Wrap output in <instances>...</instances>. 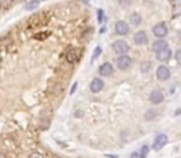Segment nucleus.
I'll use <instances>...</instances> for the list:
<instances>
[{"label":"nucleus","instance_id":"nucleus-1","mask_svg":"<svg viewBox=\"0 0 181 158\" xmlns=\"http://www.w3.org/2000/svg\"><path fill=\"white\" fill-rule=\"evenodd\" d=\"M112 48H113V51L115 52V53L119 55V56H125V55L128 53V51L130 49L129 46H128V43H127L124 40H118V41H115L114 43L112 45Z\"/></svg>","mask_w":181,"mask_h":158},{"label":"nucleus","instance_id":"nucleus-2","mask_svg":"<svg viewBox=\"0 0 181 158\" xmlns=\"http://www.w3.org/2000/svg\"><path fill=\"white\" fill-rule=\"evenodd\" d=\"M167 141H169V139H167V136L165 133L158 135L155 137V140H154V143H153V150L154 151H160L167 143Z\"/></svg>","mask_w":181,"mask_h":158},{"label":"nucleus","instance_id":"nucleus-3","mask_svg":"<svg viewBox=\"0 0 181 158\" xmlns=\"http://www.w3.org/2000/svg\"><path fill=\"white\" fill-rule=\"evenodd\" d=\"M115 64L119 69L122 70H125L130 67V64H132V58H130L129 56H119L117 59H115Z\"/></svg>","mask_w":181,"mask_h":158},{"label":"nucleus","instance_id":"nucleus-4","mask_svg":"<svg viewBox=\"0 0 181 158\" xmlns=\"http://www.w3.org/2000/svg\"><path fill=\"white\" fill-rule=\"evenodd\" d=\"M171 73H170V69L166 66H159L156 68V78L161 82H165L170 78Z\"/></svg>","mask_w":181,"mask_h":158},{"label":"nucleus","instance_id":"nucleus-5","mask_svg":"<svg viewBox=\"0 0 181 158\" xmlns=\"http://www.w3.org/2000/svg\"><path fill=\"white\" fill-rule=\"evenodd\" d=\"M164 93L160 90V89H154L152 93H150V97H149V100L152 101L154 105H158V104H161L164 101Z\"/></svg>","mask_w":181,"mask_h":158},{"label":"nucleus","instance_id":"nucleus-6","mask_svg":"<svg viewBox=\"0 0 181 158\" xmlns=\"http://www.w3.org/2000/svg\"><path fill=\"white\" fill-rule=\"evenodd\" d=\"M153 34L158 37V38H163L167 35V27L164 22H159L153 27Z\"/></svg>","mask_w":181,"mask_h":158},{"label":"nucleus","instance_id":"nucleus-7","mask_svg":"<svg viewBox=\"0 0 181 158\" xmlns=\"http://www.w3.org/2000/svg\"><path fill=\"white\" fill-rule=\"evenodd\" d=\"M115 32L120 36H124L129 32V25L125 22V21H117L115 26H114Z\"/></svg>","mask_w":181,"mask_h":158},{"label":"nucleus","instance_id":"nucleus-8","mask_svg":"<svg viewBox=\"0 0 181 158\" xmlns=\"http://www.w3.org/2000/svg\"><path fill=\"white\" fill-rule=\"evenodd\" d=\"M135 45H139V46H143L145 43H148V35L145 31H138V32L134 35L133 37Z\"/></svg>","mask_w":181,"mask_h":158},{"label":"nucleus","instance_id":"nucleus-9","mask_svg":"<svg viewBox=\"0 0 181 158\" xmlns=\"http://www.w3.org/2000/svg\"><path fill=\"white\" fill-rule=\"evenodd\" d=\"M89 88H91V91L94 93V94H96V93H99L100 90L104 88V82L100 79V78H94L92 82H91Z\"/></svg>","mask_w":181,"mask_h":158},{"label":"nucleus","instance_id":"nucleus-10","mask_svg":"<svg viewBox=\"0 0 181 158\" xmlns=\"http://www.w3.org/2000/svg\"><path fill=\"white\" fill-rule=\"evenodd\" d=\"M98 73L102 77H108L110 74H113V66L110 64L109 62H106V63H103V64L99 67Z\"/></svg>","mask_w":181,"mask_h":158},{"label":"nucleus","instance_id":"nucleus-11","mask_svg":"<svg viewBox=\"0 0 181 158\" xmlns=\"http://www.w3.org/2000/svg\"><path fill=\"white\" fill-rule=\"evenodd\" d=\"M170 58H171V49H170L169 47L156 53V59H158V61L166 62V61H169Z\"/></svg>","mask_w":181,"mask_h":158},{"label":"nucleus","instance_id":"nucleus-12","mask_svg":"<svg viewBox=\"0 0 181 158\" xmlns=\"http://www.w3.org/2000/svg\"><path fill=\"white\" fill-rule=\"evenodd\" d=\"M66 59L68 62H71V63H75L79 59V53H78V51L75 49V48H71V49H68V52L66 53Z\"/></svg>","mask_w":181,"mask_h":158},{"label":"nucleus","instance_id":"nucleus-13","mask_svg":"<svg viewBox=\"0 0 181 158\" xmlns=\"http://www.w3.org/2000/svg\"><path fill=\"white\" fill-rule=\"evenodd\" d=\"M165 48H167V42L165 40H156L153 43V49L155 51V53H158V52L163 51Z\"/></svg>","mask_w":181,"mask_h":158},{"label":"nucleus","instance_id":"nucleus-14","mask_svg":"<svg viewBox=\"0 0 181 158\" xmlns=\"http://www.w3.org/2000/svg\"><path fill=\"white\" fill-rule=\"evenodd\" d=\"M129 21H130V25L132 26H139L140 22H142V16L138 13H133L129 17Z\"/></svg>","mask_w":181,"mask_h":158},{"label":"nucleus","instance_id":"nucleus-15","mask_svg":"<svg viewBox=\"0 0 181 158\" xmlns=\"http://www.w3.org/2000/svg\"><path fill=\"white\" fill-rule=\"evenodd\" d=\"M38 5H40V1H37V0H35V1H29V3L25 4V9L26 10H34Z\"/></svg>","mask_w":181,"mask_h":158},{"label":"nucleus","instance_id":"nucleus-16","mask_svg":"<svg viewBox=\"0 0 181 158\" xmlns=\"http://www.w3.org/2000/svg\"><path fill=\"white\" fill-rule=\"evenodd\" d=\"M149 147L148 146H143L142 148H140V153H139V157L140 158H146V156H148V153H149Z\"/></svg>","mask_w":181,"mask_h":158},{"label":"nucleus","instance_id":"nucleus-17","mask_svg":"<svg viewBox=\"0 0 181 158\" xmlns=\"http://www.w3.org/2000/svg\"><path fill=\"white\" fill-rule=\"evenodd\" d=\"M140 68H142L143 73H146V72H149L150 68H152V63L150 62H143L142 64H140Z\"/></svg>","mask_w":181,"mask_h":158},{"label":"nucleus","instance_id":"nucleus-18","mask_svg":"<svg viewBox=\"0 0 181 158\" xmlns=\"http://www.w3.org/2000/svg\"><path fill=\"white\" fill-rule=\"evenodd\" d=\"M100 53H102V48H100L99 46H97L94 48V52H93V56H92V59H96L98 56H100Z\"/></svg>","mask_w":181,"mask_h":158},{"label":"nucleus","instance_id":"nucleus-19","mask_svg":"<svg viewBox=\"0 0 181 158\" xmlns=\"http://www.w3.org/2000/svg\"><path fill=\"white\" fill-rule=\"evenodd\" d=\"M97 14H98V21H99V24L103 22V21H104V11H103L102 9H99Z\"/></svg>","mask_w":181,"mask_h":158},{"label":"nucleus","instance_id":"nucleus-20","mask_svg":"<svg viewBox=\"0 0 181 158\" xmlns=\"http://www.w3.org/2000/svg\"><path fill=\"white\" fill-rule=\"evenodd\" d=\"M175 59H176V62L179 63V64L181 66V48L176 51V53H175Z\"/></svg>","mask_w":181,"mask_h":158},{"label":"nucleus","instance_id":"nucleus-21","mask_svg":"<svg viewBox=\"0 0 181 158\" xmlns=\"http://www.w3.org/2000/svg\"><path fill=\"white\" fill-rule=\"evenodd\" d=\"M29 158H45L41 153H40V152H32L31 154H30L29 156Z\"/></svg>","mask_w":181,"mask_h":158},{"label":"nucleus","instance_id":"nucleus-22","mask_svg":"<svg viewBox=\"0 0 181 158\" xmlns=\"http://www.w3.org/2000/svg\"><path fill=\"white\" fill-rule=\"evenodd\" d=\"M76 88H77V82H75L73 83V85H72V89H71V91H69V94H71V95H72V94L76 91Z\"/></svg>","mask_w":181,"mask_h":158},{"label":"nucleus","instance_id":"nucleus-23","mask_svg":"<svg viewBox=\"0 0 181 158\" xmlns=\"http://www.w3.org/2000/svg\"><path fill=\"white\" fill-rule=\"evenodd\" d=\"M139 157V154L137 153V152H134V153H132V156H130V158H138Z\"/></svg>","mask_w":181,"mask_h":158},{"label":"nucleus","instance_id":"nucleus-24","mask_svg":"<svg viewBox=\"0 0 181 158\" xmlns=\"http://www.w3.org/2000/svg\"><path fill=\"white\" fill-rule=\"evenodd\" d=\"M0 158H8V156L4 154V153H0Z\"/></svg>","mask_w":181,"mask_h":158},{"label":"nucleus","instance_id":"nucleus-25","mask_svg":"<svg viewBox=\"0 0 181 158\" xmlns=\"http://www.w3.org/2000/svg\"><path fill=\"white\" fill-rule=\"evenodd\" d=\"M104 31H106V27H102V28H100V31H99V32H100V34H103Z\"/></svg>","mask_w":181,"mask_h":158},{"label":"nucleus","instance_id":"nucleus-26","mask_svg":"<svg viewBox=\"0 0 181 158\" xmlns=\"http://www.w3.org/2000/svg\"><path fill=\"white\" fill-rule=\"evenodd\" d=\"M107 157H110V158H117V156H110V154H107Z\"/></svg>","mask_w":181,"mask_h":158},{"label":"nucleus","instance_id":"nucleus-27","mask_svg":"<svg viewBox=\"0 0 181 158\" xmlns=\"http://www.w3.org/2000/svg\"><path fill=\"white\" fill-rule=\"evenodd\" d=\"M0 9H2V3H0Z\"/></svg>","mask_w":181,"mask_h":158}]
</instances>
